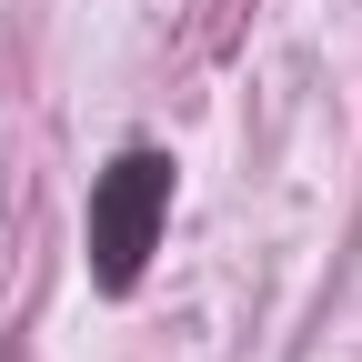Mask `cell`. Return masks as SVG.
<instances>
[{
  "label": "cell",
  "instance_id": "1",
  "mask_svg": "<svg viewBox=\"0 0 362 362\" xmlns=\"http://www.w3.org/2000/svg\"><path fill=\"white\" fill-rule=\"evenodd\" d=\"M161 221H171V151L131 141L111 171H90V282L131 292L151 242H161Z\"/></svg>",
  "mask_w": 362,
  "mask_h": 362
}]
</instances>
